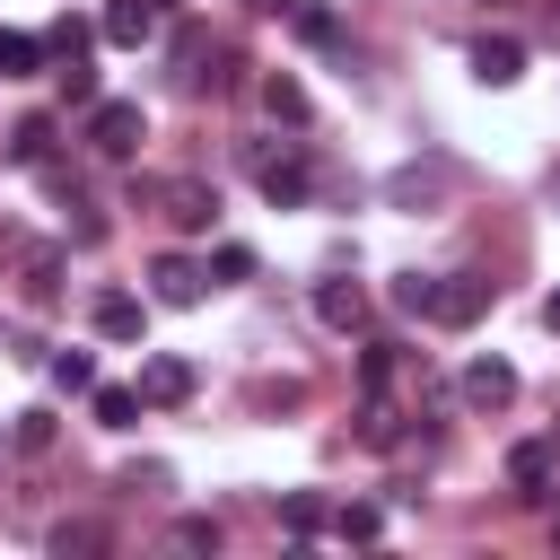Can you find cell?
<instances>
[{
  "instance_id": "10",
  "label": "cell",
  "mask_w": 560,
  "mask_h": 560,
  "mask_svg": "<svg viewBox=\"0 0 560 560\" xmlns=\"http://www.w3.org/2000/svg\"><path fill=\"white\" fill-rule=\"evenodd\" d=\"M306 192H315V175H306V158H271V166H262V201H271V210H298Z\"/></svg>"
},
{
  "instance_id": "28",
  "label": "cell",
  "mask_w": 560,
  "mask_h": 560,
  "mask_svg": "<svg viewBox=\"0 0 560 560\" xmlns=\"http://www.w3.org/2000/svg\"><path fill=\"white\" fill-rule=\"evenodd\" d=\"M52 271H61V254L44 245V254H26V298H52Z\"/></svg>"
},
{
  "instance_id": "21",
  "label": "cell",
  "mask_w": 560,
  "mask_h": 560,
  "mask_svg": "<svg viewBox=\"0 0 560 560\" xmlns=\"http://www.w3.org/2000/svg\"><path fill=\"white\" fill-rule=\"evenodd\" d=\"M44 44H52V61H88V44H96V35H88L79 18H52V35H44Z\"/></svg>"
},
{
  "instance_id": "33",
  "label": "cell",
  "mask_w": 560,
  "mask_h": 560,
  "mask_svg": "<svg viewBox=\"0 0 560 560\" xmlns=\"http://www.w3.org/2000/svg\"><path fill=\"white\" fill-rule=\"evenodd\" d=\"M542 332H560V289H551V298H542Z\"/></svg>"
},
{
  "instance_id": "13",
  "label": "cell",
  "mask_w": 560,
  "mask_h": 560,
  "mask_svg": "<svg viewBox=\"0 0 560 560\" xmlns=\"http://www.w3.org/2000/svg\"><path fill=\"white\" fill-rule=\"evenodd\" d=\"M88 411H96V429H131L149 402H140V385H96V394H88Z\"/></svg>"
},
{
  "instance_id": "2",
  "label": "cell",
  "mask_w": 560,
  "mask_h": 560,
  "mask_svg": "<svg viewBox=\"0 0 560 560\" xmlns=\"http://www.w3.org/2000/svg\"><path fill=\"white\" fill-rule=\"evenodd\" d=\"M481 306H490V280H472V271H446V280H429V324L464 332Z\"/></svg>"
},
{
  "instance_id": "26",
  "label": "cell",
  "mask_w": 560,
  "mask_h": 560,
  "mask_svg": "<svg viewBox=\"0 0 560 560\" xmlns=\"http://www.w3.org/2000/svg\"><path fill=\"white\" fill-rule=\"evenodd\" d=\"M175 551H219V516H184L175 525Z\"/></svg>"
},
{
  "instance_id": "11",
  "label": "cell",
  "mask_w": 560,
  "mask_h": 560,
  "mask_svg": "<svg viewBox=\"0 0 560 560\" xmlns=\"http://www.w3.org/2000/svg\"><path fill=\"white\" fill-rule=\"evenodd\" d=\"M158 35V0H114L105 9V44H149Z\"/></svg>"
},
{
  "instance_id": "8",
  "label": "cell",
  "mask_w": 560,
  "mask_h": 560,
  "mask_svg": "<svg viewBox=\"0 0 560 560\" xmlns=\"http://www.w3.org/2000/svg\"><path fill=\"white\" fill-rule=\"evenodd\" d=\"M158 201H166V219H175L184 236H201V228H210V210H219V192H210V184H192V175H175Z\"/></svg>"
},
{
  "instance_id": "9",
  "label": "cell",
  "mask_w": 560,
  "mask_h": 560,
  "mask_svg": "<svg viewBox=\"0 0 560 560\" xmlns=\"http://www.w3.org/2000/svg\"><path fill=\"white\" fill-rule=\"evenodd\" d=\"M315 315H324L332 332H359V324H368V298H359V280H315Z\"/></svg>"
},
{
  "instance_id": "15",
  "label": "cell",
  "mask_w": 560,
  "mask_h": 560,
  "mask_svg": "<svg viewBox=\"0 0 560 560\" xmlns=\"http://www.w3.org/2000/svg\"><path fill=\"white\" fill-rule=\"evenodd\" d=\"M262 114H271V122H306L315 105H306V88H298L289 70H271V79H262Z\"/></svg>"
},
{
  "instance_id": "16",
  "label": "cell",
  "mask_w": 560,
  "mask_h": 560,
  "mask_svg": "<svg viewBox=\"0 0 560 560\" xmlns=\"http://www.w3.org/2000/svg\"><path fill=\"white\" fill-rule=\"evenodd\" d=\"M9 158H18V166H44V158H52V114H26V122L9 131Z\"/></svg>"
},
{
  "instance_id": "31",
  "label": "cell",
  "mask_w": 560,
  "mask_h": 560,
  "mask_svg": "<svg viewBox=\"0 0 560 560\" xmlns=\"http://www.w3.org/2000/svg\"><path fill=\"white\" fill-rule=\"evenodd\" d=\"M298 394H306V385H298V376H280V385H262V394H254V402H262V411H289V402H298Z\"/></svg>"
},
{
  "instance_id": "29",
  "label": "cell",
  "mask_w": 560,
  "mask_h": 560,
  "mask_svg": "<svg viewBox=\"0 0 560 560\" xmlns=\"http://www.w3.org/2000/svg\"><path fill=\"white\" fill-rule=\"evenodd\" d=\"M394 306H402V315H429V271H402V280H394Z\"/></svg>"
},
{
  "instance_id": "20",
  "label": "cell",
  "mask_w": 560,
  "mask_h": 560,
  "mask_svg": "<svg viewBox=\"0 0 560 560\" xmlns=\"http://www.w3.org/2000/svg\"><path fill=\"white\" fill-rule=\"evenodd\" d=\"M332 534H341V542H376V534H385V516H376L368 499H350V508L332 516Z\"/></svg>"
},
{
  "instance_id": "19",
  "label": "cell",
  "mask_w": 560,
  "mask_h": 560,
  "mask_svg": "<svg viewBox=\"0 0 560 560\" xmlns=\"http://www.w3.org/2000/svg\"><path fill=\"white\" fill-rule=\"evenodd\" d=\"M280 525H289V534H298V542H306V534H324V525H332V516H324V499H315V490H298V499H289V508H280Z\"/></svg>"
},
{
  "instance_id": "4",
  "label": "cell",
  "mask_w": 560,
  "mask_h": 560,
  "mask_svg": "<svg viewBox=\"0 0 560 560\" xmlns=\"http://www.w3.org/2000/svg\"><path fill=\"white\" fill-rule=\"evenodd\" d=\"M140 402H149V411H175V402H192V368H184L175 350H149V359H140Z\"/></svg>"
},
{
  "instance_id": "22",
  "label": "cell",
  "mask_w": 560,
  "mask_h": 560,
  "mask_svg": "<svg viewBox=\"0 0 560 560\" xmlns=\"http://www.w3.org/2000/svg\"><path fill=\"white\" fill-rule=\"evenodd\" d=\"M359 385H368V394L394 385V341H368V350H359Z\"/></svg>"
},
{
  "instance_id": "32",
  "label": "cell",
  "mask_w": 560,
  "mask_h": 560,
  "mask_svg": "<svg viewBox=\"0 0 560 560\" xmlns=\"http://www.w3.org/2000/svg\"><path fill=\"white\" fill-rule=\"evenodd\" d=\"M245 9H262V18H289V9H298V0H245Z\"/></svg>"
},
{
  "instance_id": "25",
  "label": "cell",
  "mask_w": 560,
  "mask_h": 560,
  "mask_svg": "<svg viewBox=\"0 0 560 560\" xmlns=\"http://www.w3.org/2000/svg\"><path fill=\"white\" fill-rule=\"evenodd\" d=\"M52 551L70 560V551H105V525H52Z\"/></svg>"
},
{
  "instance_id": "14",
  "label": "cell",
  "mask_w": 560,
  "mask_h": 560,
  "mask_svg": "<svg viewBox=\"0 0 560 560\" xmlns=\"http://www.w3.org/2000/svg\"><path fill=\"white\" fill-rule=\"evenodd\" d=\"M508 481H516L525 499H542V481H551V446H542V438H525V446H508Z\"/></svg>"
},
{
  "instance_id": "18",
  "label": "cell",
  "mask_w": 560,
  "mask_h": 560,
  "mask_svg": "<svg viewBox=\"0 0 560 560\" xmlns=\"http://www.w3.org/2000/svg\"><path fill=\"white\" fill-rule=\"evenodd\" d=\"M52 385L61 394H96V359L88 350H52Z\"/></svg>"
},
{
  "instance_id": "23",
  "label": "cell",
  "mask_w": 560,
  "mask_h": 560,
  "mask_svg": "<svg viewBox=\"0 0 560 560\" xmlns=\"http://www.w3.org/2000/svg\"><path fill=\"white\" fill-rule=\"evenodd\" d=\"M52 79H61V96H70V105H79V114H88V105H96V70H88V61H61V70H52Z\"/></svg>"
},
{
  "instance_id": "27",
  "label": "cell",
  "mask_w": 560,
  "mask_h": 560,
  "mask_svg": "<svg viewBox=\"0 0 560 560\" xmlns=\"http://www.w3.org/2000/svg\"><path fill=\"white\" fill-rule=\"evenodd\" d=\"M210 271H219V280H254V245H219Z\"/></svg>"
},
{
  "instance_id": "3",
  "label": "cell",
  "mask_w": 560,
  "mask_h": 560,
  "mask_svg": "<svg viewBox=\"0 0 560 560\" xmlns=\"http://www.w3.org/2000/svg\"><path fill=\"white\" fill-rule=\"evenodd\" d=\"M149 289H158V306H201L210 262H192V254H158V262H149Z\"/></svg>"
},
{
  "instance_id": "6",
  "label": "cell",
  "mask_w": 560,
  "mask_h": 560,
  "mask_svg": "<svg viewBox=\"0 0 560 560\" xmlns=\"http://www.w3.org/2000/svg\"><path fill=\"white\" fill-rule=\"evenodd\" d=\"M88 324H96L105 341H149V306H140V298H122V289H105V298L88 306Z\"/></svg>"
},
{
  "instance_id": "7",
  "label": "cell",
  "mask_w": 560,
  "mask_h": 560,
  "mask_svg": "<svg viewBox=\"0 0 560 560\" xmlns=\"http://www.w3.org/2000/svg\"><path fill=\"white\" fill-rule=\"evenodd\" d=\"M464 402H472V411H508V402H516V368H508V359H472V368H464Z\"/></svg>"
},
{
  "instance_id": "5",
  "label": "cell",
  "mask_w": 560,
  "mask_h": 560,
  "mask_svg": "<svg viewBox=\"0 0 560 560\" xmlns=\"http://www.w3.org/2000/svg\"><path fill=\"white\" fill-rule=\"evenodd\" d=\"M472 79H481V88H516V79H525V44H516V35H481V44H472Z\"/></svg>"
},
{
  "instance_id": "17",
  "label": "cell",
  "mask_w": 560,
  "mask_h": 560,
  "mask_svg": "<svg viewBox=\"0 0 560 560\" xmlns=\"http://www.w3.org/2000/svg\"><path fill=\"white\" fill-rule=\"evenodd\" d=\"M402 438V411L385 402V394H368V411H359V446H394Z\"/></svg>"
},
{
  "instance_id": "12",
  "label": "cell",
  "mask_w": 560,
  "mask_h": 560,
  "mask_svg": "<svg viewBox=\"0 0 560 560\" xmlns=\"http://www.w3.org/2000/svg\"><path fill=\"white\" fill-rule=\"evenodd\" d=\"M52 61V44L44 35H18V26H0V79H35Z\"/></svg>"
},
{
  "instance_id": "1",
  "label": "cell",
  "mask_w": 560,
  "mask_h": 560,
  "mask_svg": "<svg viewBox=\"0 0 560 560\" xmlns=\"http://www.w3.org/2000/svg\"><path fill=\"white\" fill-rule=\"evenodd\" d=\"M140 140H149V114H140L131 96H96V105H88V149H96V158H131Z\"/></svg>"
},
{
  "instance_id": "24",
  "label": "cell",
  "mask_w": 560,
  "mask_h": 560,
  "mask_svg": "<svg viewBox=\"0 0 560 560\" xmlns=\"http://www.w3.org/2000/svg\"><path fill=\"white\" fill-rule=\"evenodd\" d=\"M289 18H298V35H306V44H332V35H341V26H332V9H315V0H298Z\"/></svg>"
},
{
  "instance_id": "30",
  "label": "cell",
  "mask_w": 560,
  "mask_h": 560,
  "mask_svg": "<svg viewBox=\"0 0 560 560\" xmlns=\"http://www.w3.org/2000/svg\"><path fill=\"white\" fill-rule=\"evenodd\" d=\"M18 446L44 455V446H52V411H18Z\"/></svg>"
}]
</instances>
